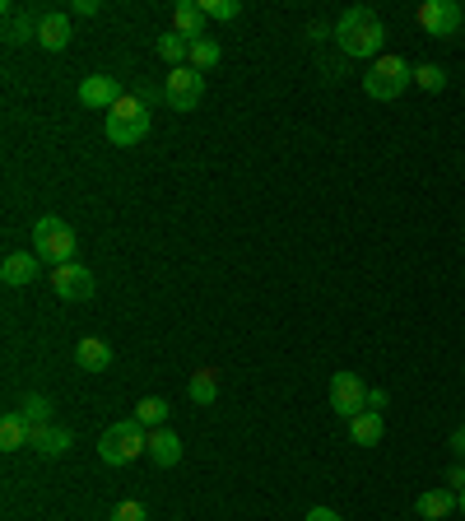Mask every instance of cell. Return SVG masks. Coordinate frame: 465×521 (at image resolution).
<instances>
[{
  "label": "cell",
  "instance_id": "cell-1",
  "mask_svg": "<svg viewBox=\"0 0 465 521\" xmlns=\"http://www.w3.org/2000/svg\"><path fill=\"white\" fill-rule=\"evenodd\" d=\"M335 42H340V52H345V56L377 61V56H382V42H386V24L377 19V10L354 5V10L340 14V24H335Z\"/></svg>",
  "mask_w": 465,
  "mask_h": 521
},
{
  "label": "cell",
  "instance_id": "cell-2",
  "mask_svg": "<svg viewBox=\"0 0 465 521\" xmlns=\"http://www.w3.org/2000/svg\"><path fill=\"white\" fill-rule=\"evenodd\" d=\"M98 456H103V466H131V461L149 456V428L140 419L107 424L103 438H98Z\"/></svg>",
  "mask_w": 465,
  "mask_h": 521
},
{
  "label": "cell",
  "instance_id": "cell-3",
  "mask_svg": "<svg viewBox=\"0 0 465 521\" xmlns=\"http://www.w3.org/2000/svg\"><path fill=\"white\" fill-rule=\"evenodd\" d=\"M414 84V66L405 56H377L368 70H363V94L372 103H391Z\"/></svg>",
  "mask_w": 465,
  "mask_h": 521
},
{
  "label": "cell",
  "instance_id": "cell-4",
  "mask_svg": "<svg viewBox=\"0 0 465 521\" xmlns=\"http://www.w3.org/2000/svg\"><path fill=\"white\" fill-rule=\"evenodd\" d=\"M103 135H107V145H117V149L140 145L149 135V107L140 103V98H121V103L103 117Z\"/></svg>",
  "mask_w": 465,
  "mask_h": 521
},
{
  "label": "cell",
  "instance_id": "cell-5",
  "mask_svg": "<svg viewBox=\"0 0 465 521\" xmlns=\"http://www.w3.org/2000/svg\"><path fill=\"white\" fill-rule=\"evenodd\" d=\"M75 228L66 224V219H56V214H42L38 224H33V256H42V261H52L56 266H70L75 261Z\"/></svg>",
  "mask_w": 465,
  "mask_h": 521
},
{
  "label": "cell",
  "instance_id": "cell-6",
  "mask_svg": "<svg viewBox=\"0 0 465 521\" xmlns=\"http://www.w3.org/2000/svg\"><path fill=\"white\" fill-rule=\"evenodd\" d=\"M461 24H465L461 0H424L419 5V28H424L428 38H456Z\"/></svg>",
  "mask_w": 465,
  "mask_h": 521
},
{
  "label": "cell",
  "instance_id": "cell-7",
  "mask_svg": "<svg viewBox=\"0 0 465 521\" xmlns=\"http://www.w3.org/2000/svg\"><path fill=\"white\" fill-rule=\"evenodd\" d=\"M163 98H168V107L173 112H191V107L205 98V75L191 66L182 70H168V80H163Z\"/></svg>",
  "mask_w": 465,
  "mask_h": 521
},
{
  "label": "cell",
  "instance_id": "cell-8",
  "mask_svg": "<svg viewBox=\"0 0 465 521\" xmlns=\"http://www.w3.org/2000/svg\"><path fill=\"white\" fill-rule=\"evenodd\" d=\"M326 396H331V410L335 415H363L368 410V387H363V377L359 373H335L331 377V387H326Z\"/></svg>",
  "mask_w": 465,
  "mask_h": 521
},
{
  "label": "cell",
  "instance_id": "cell-9",
  "mask_svg": "<svg viewBox=\"0 0 465 521\" xmlns=\"http://www.w3.org/2000/svg\"><path fill=\"white\" fill-rule=\"evenodd\" d=\"M93 270L89 266H80V261H70V266H56L52 270V289L66 303H84V298H93Z\"/></svg>",
  "mask_w": 465,
  "mask_h": 521
},
{
  "label": "cell",
  "instance_id": "cell-10",
  "mask_svg": "<svg viewBox=\"0 0 465 521\" xmlns=\"http://www.w3.org/2000/svg\"><path fill=\"white\" fill-rule=\"evenodd\" d=\"M70 38H75V24H70L66 10H42L38 14V47L42 52H66Z\"/></svg>",
  "mask_w": 465,
  "mask_h": 521
},
{
  "label": "cell",
  "instance_id": "cell-11",
  "mask_svg": "<svg viewBox=\"0 0 465 521\" xmlns=\"http://www.w3.org/2000/svg\"><path fill=\"white\" fill-rule=\"evenodd\" d=\"M121 98L126 94H121V84L112 80V75H84L80 80V103L93 107V112H103V117L121 103Z\"/></svg>",
  "mask_w": 465,
  "mask_h": 521
},
{
  "label": "cell",
  "instance_id": "cell-12",
  "mask_svg": "<svg viewBox=\"0 0 465 521\" xmlns=\"http://www.w3.org/2000/svg\"><path fill=\"white\" fill-rule=\"evenodd\" d=\"M28 447L38 456H47V461H56V456H66L70 447H75V438H70V428L38 424V428H28Z\"/></svg>",
  "mask_w": 465,
  "mask_h": 521
},
{
  "label": "cell",
  "instance_id": "cell-13",
  "mask_svg": "<svg viewBox=\"0 0 465 521\" xmlns=\"http://www.w3.org/2000/svg\"><path fill=\"white\" fill-rule=\"evenodd\" d=\"M42 275V256H28V252H10L0 261V280L10 284V289H24Z\"/></svg>",
  "mask_w": 465,
  "mask_h": 521
},
{
  "label": "cell",
  "instance_id": "cell-14",
  "mask_svg": "<svg viewBox=\"0 0 465 521\" xmlns=\"http://www.w3.org/2000/svg\"><path fill=\"white\" fill-rule=\"evenodd\" d=\"M75 363H80L84 373H107L112 368V345L98 340V335H84L80 345H75Z\"/></svg>",
  "mask_w": 465,
  "mask_h": 521
},
{
  "label": "cell",
  "instance_id": "cell-15",
  "mask_svg": "<svg viewBox=\"0 0 465 521\" xmlns=\"http://www.w3.org/2000/svg\"><path fill=\"white\" fill-rule=\"evenodd\" d=\"M205 24H210L205 5H196V0H177V10H173V33H182V38H205Z\"/></svg>",
  "mask_w": 465,
  "mask_h": 521
},
{
  "label": "cell",
  "instance_id": "cell-16",
  "mask_svg": "<svg viewBox=\"0 0 465 521\" xmlns=\"http://www.w3.org/2000/svg\"><path fill=\"white\" fill-rule=\"evenodd\" d=\"M149 461L163 470L182 461V438H177L173 428H154V433H149Z\"/></svg>",
  "mask_w": 465,
  "mask_h": 521
},
{
  "label": "cell",
  "instance_id": "cell-17",
  "mask_svg": "<svg viewBox=\"0 0 465 521\" xmlns=\"http://www.w3.org/2000/svg\"><path fill=\"white\" fill-rule=\"evenodd\" d=\"M382 433H386L382 410H363V415L349 419V438L359 442V447H377V442H382Z\"/></svg>",
  "mask_w": 465,
  "mask_h": 521
},
{
  "label": "cell",
  "instance_id": "cell-18",
  "mask_svg": "<svg viewBox=\"0 0 465 521\" xmlns=\"http://www.w3.org/2000/svg\"><path fill=\"white\" fill-rule=\"evenodd\" d=\"M414 512H419V517H428V521H442L447 512H456V494H447V489H428V494H419Z\"/></svg>",
  "mask_w": 465,
  "mask_h": 521
},
{
  "label": "cell",
  "instance_id": "cell-19",
  "mask_svg": "<svg viewBox=\"0 0 465 521\" xmlns=\"http://www.w3.org/2000/svg\"><path fill=\"white\" fill-rule=\"evenodd\" d=\"M186 396L196 405H214V396H219V373H214V368H196L191 382H186Z\"/></svg>",
  "mask_w": 465,
  "mask_h": 521
},
{
  "label": "cell",
  "instance_id": "cell-20",
  "mask_svg": "<svg viewBox=\"0 0 465 521\" xmlns=\"http://www.w3.org/2000/svg\"><path fill=\"white\" fill-rule=\"evenodd\" d=\"M154 52H159L173 70H182L186 61H191V38H182V33H163V38L154 42Z\"/></svg>",
  "mask_w": 465,
  "mask_h": 521
},
{
  "label": "cell",
  "instance_id": "cell-21",
  "mask_svg": "<svg viewBox=\"0 0 465 521\" xmlns=\"http://www.w3.org/2000/svg\"><path fill=\"white\" fill-rule=\"evenodd\" d=\"M168 415H173V405L163 401V396H145V401L135 405V415L131 419H140V424L154 433V428H168Z\"/></svg>",
  "mask_w": 465,
  "mask_h": 521
},
{
  "label": "cell",
  "instance_id": "cell-22",
  "mask_svg": "<svg viewBox=\"0 0 465 521\" xmlns=\"http://www.w3.org/2000/svg\"><path fill=\"white\" fill-rule=\"evenodd\" d=\"M219 61H224V47H219V42L214 38H191V61H186V66L205 75V70H214Z\"/></svg>",
  "mask_w": 465,
  "mask_h": 521
},
{
  "label": "cell",
  "instance_id": "cell-23",
  "mask_svg": "<svg viewBox=\"0 0 465 521\" xmlns=\"http://www.w3.org/2000/svg\"><path fill=\"white\" fill-rule=\"evenodd\" d=\"M19 447H28V424H24V415L14 410V415L0 419V452H19Z\"/></svg>",
  "mask_w": 465,
  "mask_h": 521
},
{
  "label": "cell",
  "instance_id": "cell-24",
  "mask_svg": "<svg viewBox=\"0 0 465 521\" xmlns=\"http://www.w3.org/2000/svg\"><path fill=\"white\" fill-rule=\"evenodd\" d=\"M24 38H38V19L5 5V42H24Z\"/></svg>",
  "mask_w": 465,
  "mask_h": 521
},
{
  "label": "cell",
  "instance_id": "cell-25",
  "mask_svg": "<svg viewBox=\"0 0 465 521\" xmlns=\"http://www.w3.org/2000/svg\"><path fill=\"white\" fill-rule=\"evenodd\" d=\"M19 415H24L28 428L52 424V401H47V396H24V401H19Z\"/></svg>",
  "mask_w": 465,
  "mask_h": 521
},
{
  "label": "cell",
  "instance_id": "cell-26",
  "mask_svg": "<svg viewBox=\"0 0 465 521\" xmlns=\"http://www.w3.org/2000/svg\"><path fill=\"white\" fill-rule=\"evenodd\" d=\"M414 84L428 89V94H442V89H447V70L442 66H414Z\"/></svg>",
  "mask_w": 465,
  "mask_h": 521
},
{
  "label": "cell",
  "instance_id": "cell-27",
  "mask_svg": "<svg viewBox=\"0 0 465 521\" xmlns=\"http://www.w3.org/2000/svg\"><path fill=\"white\" fill-rule=\"evenodd\" d=\"M200 5H205V14H210L214 24H233V19L242 14L238 0H200Z\"/></svg>",
  "mask_w": 465,
  "mask_h": 521
},
{
  "label": "cell",
  "instance_id": "cell-28",
  "mask_svg": "<svg viewBox=\"0 0 465 521\" xmlns=\"http://www.w3.org/2000/svg\"><path fill=\"white\" fill-rule=\"evenodd\" d=\"M112 521H149V512H145V503H140V498H126V503H117V508H112Z\"/></svg>",
  "mask_w": 465,
  "mask_h": 521
},
{
  "label": "cell",
  "instance_id": "cell-29",
  "mask_svg": "<svg viewBox=\"0 0 465 521\" xmlns=\"http://www.w3.org/2000/svg\"><path fill=\"white\" fill-rule=\"evenodd\" d=\"M303 521H340V512H335V508H312Z\"/></svg>",
  "mask_w": 465,
  "mask_h": 521
},
{
  "label": "cell",
  "instance_id": "cell-30",
  "mask_svg": "<svg viewBox=\"0 0 465 521\" xmlns=\"http://www.w3.org/2000/svg\"><path fill=\"white\" fill-rule=\"evenodd\" d=\"M452 452H456V461H465V428L452 433Z\"/></svg>",
  "mask_w": 465,
  "mask_h": 521
},
{
  "label": "cell",
  "instance_id": "cell-31",
  "mask_svg": "<svg viewBox=\"0 0 465 521\" xmlns=\"http://www.w3.org/2000/svg\"><path fill=\"white\" fill-rule=\"evenodd\" d=\"M447 480H452L456 489H465V461H456V466H452V475H447Z\"/></svg>",
  "mask_w": 465,
  "mask_h": 521
},
{
  "label": "cell",
  "instance_id": "cell-32",
  "mask_svg": "<svg viewBox=\"0 0 465 521\" xmlns=\"http://www.w3.org/2000/svg\"><path fill=\"white\" fill-rule=\"evenodd\" d=\"M70 10H75V14H98V0H75Z\"/></svg>",
  "mask_w": 465,
  "mask_h": 521
},
{
  "label": "cell",
  "instance_id": "cell-33",
  "mask_svg": "<svg viewBox=\"0 0 465 521\" xmlns=\"http://www.w3.org/2000/svg\"><path fill=\"white\" fill-rule=\"evenodd\" d=\"M368 410H386V391H368Z\"/></svg>",
  "mask_w": 465,
  "mask_h": 521
},
{
  "label": "cell",
  "instance_id": "cell-34",
  "mask_svg": "<svg viewBox=\"0 0 465 521\" xmlns=\"http://www.w3.org/2000/svg\"><path fill=\"white\" fill-rule=\"evenodd\" d=\"M456 512H461V517H465V489H461V494H456Z\"/></svg>",
  "mask_w": 465,
  "mask_h": 521
}]
</instances>
